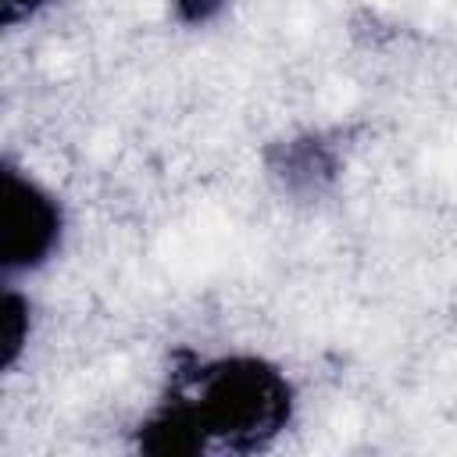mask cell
<instances>
[{"mask_svg": "<svg viewBox=\"0 0 457 457\" xmlns=\"http://www.w3.org/2000/svg\"><path fill=\"white\" fill-rule=\"evenodd\" d=\"M296 411L293 378L268 357L232 350L171 375L139 421L146 453H253L275 443Z\"/></svg>", "mask_w": 457, "mask_h": 457, "instance_id": "obj_1", "label": "cell"}, {"mask_svg": "<svg viewBox=\"0 0 457 457\" xmlns=\"http://www.w3.org/2000/svg\"><path fill=\"white\" fill-rule=\"evenodd\" d=\"M68 236L61 196L18 161L0 168V268L4 282H18L50 268Z\"/></svg>", "mask_w": 457, "mask_h": 457, "instance_id": "obj_2", "label": "cell"}, {"mask_svg": "<svg viewBox=\"0 0 457 457\" xmlns=\"http://www.w3.org/2000/svg\"><path fill=\"white\" fill-rule=\"evenodd\" d=\"M29 339H32V300L18 289V282H4V300H0V364H4V371L18 368Z\"/></svg>", "mask_w": 457, "mask_h": 457, "instance_id": "obj_3", "label": "cell"}, {"mask_svg": "<svg viewBox=\"0 0 457 457\" xmlns=\"http://www.w3.org/2000/svg\"><path fill=\"white\" fill-rule=\"evenodd\" d=\"M228 7V0H175V11L186 25H204L211 18H218Z\"/></svg>", "mask_w": 457, "mask_h": 457, "instance_id": "obj_4", "label": "cell"}, {"mask_svg": "<svg viewBox=\"0 0 457 457\" xmlns=\"http://www.w3.org/2000/svg\"><path fill=\"white\" fill-rule=\"evenodd\" d=\"M0 4H4V21L18 25V21H32L36 14H43L57 0H0Z\"/></svg>", "mask_w": 457, "mask_h": 457, "instance_id": "obj_5", "label": "cell"}]
</instances>
